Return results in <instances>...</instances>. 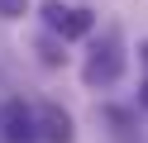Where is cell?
Returning <instances> with one entry per match:
<instances>
[{"label":"cell","mask_w":148,"mask_h":143,"mask_svg":"<svg viewBox=\"0 0 148 143\" xmlns=\"http://www.w3.org/2000/svg\"><path fill=\"white\" fill-rule=\"evenodd\" d=\"M43 19H48V29H58L62 38H81V34H91V10H81V5H58V0H48L43 5Z\"/></svg>","instance_id":"obj_1"},{"label":"cell","mask_w":148,"mask_h":143,"mask_svg":"<svg viewBox=\"0 0 148 143\" xmlns=\"http://www.w3.org/2000/svg\"><path fill=\"white\" fill-rule=\"evenodd\" d=\"M0 129H5L10 143H29L34 133H38V114L24 110V100H10L5 110H0Z\"/></svg>","instance_id":"obj_2"},{"label":"cell","mask_w":148,"mask_h":143,"mask_svg":"<svg viewBox=\"0 0 148 143\" xmlns=\"http://www.w3.org/2000/svg\"><path fill=\"white\" fill-rule=\"evenodd\" d=\"M38 133H43L48 143H72V119H67V110L43 105V110H38Z\"/></svg>","instance_id":"obj_3"},{"label":"cell","mask_w":148,"mask_h":143,"mask_svg":"<svg viewBox=\"0 0 148 143\" xmlns=\"http://www.w3.org/2000/svg\"><path fill=\"white\" fill-rule=\"evenodd\" d=\"M115 76H119V57H115V48H105V53L96 48V57L86 62V81L100 86V81H115Z\"/></svg>","instance_id":"obj_4"},{"label":"cell","mask_w":148,"mask_h":143,"mask_svg":"<svg viewBox=\"0 0 148 143\" xmlns=\"http://www.w3.org/2000/svg\"><path fill=\"white\" fill-rule=\"evenodd\" d=\"M24 10H29V0H0V14L5 19H19Z\"/></svg>","instance_id":"obj_5"},{"label":"cell","mask_w":148,"mask_h":143,"mask_svg":"<svg viewBox=\"0 0 148 143\" xmlns=\"http://www.w3.org/2000/svg\"><path fill=\"white\" fill-rule=\"evenodd\" d=\"M138 100H143V105H148V81H143V86H138Z\"/></svg>","instance_id":"obj_6"},{"label":"cell","mask_w":148,"mask_h":143,"mask_svg":"<svg viewBox=\"0 0 148 143\" xmlns=\"http://www.w3.org/2000/svg\"><path fill=\"white\" fill-rule=\"evenodd\" d=\"M138 53H143V67H148V43H143V48H138Z\"/></svg>","instance_id":"obj_7"}]
</instances>
